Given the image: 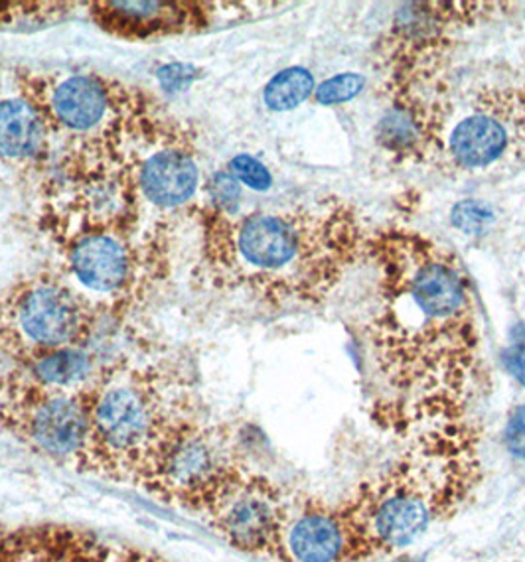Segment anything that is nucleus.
<instances>
[{
	"label": "nucleus",
	"instance_id": "1",
	"mask_svg": "<svg viewBox=\"0 0 525 562\" xmlns=\"http://www.w3.org/2000/svg\"><path fill=\"white\" fill-rule=\"evenodd\" d=\"M373 301L366 338L393 395L390 427L460 420L477 379V302L457 255L425 233L383 227L370 233Z\"/></svg>",
	"mask_w": 525,
	"mask_h": 562
},
{
	"label": "nucleus",
	"instance_id": "2",
	"mask_svg": "<svg viewBox=\"0 0 525 562\" xmlns=\"http://www.w3.org/2000/svg\"><path fill=\"white\" fill-rule=\"evenodd\" d=\"M205 277L222 291L271 306H316L366 259L370 233L340 200L235 214L210 204L198 212Z\"/></svg>",
	"mask_w": 525,
	"mask_h": 562
},
{
	"label": "nucleus",
	"instance_id": "3",
	"mask_svg": "<svg viewBox=\"0 0 525 562\" xmlns=\"http://www.w3.org/2000/svg\"><path fill=\"white\" fill-rule=\"evenodd\" d=\"M467 430L433 427L390 472L366 482L342 505L344 561L407 547L428 524L457 507L474 487L480 460Z\"/></svg>",
	"mask_w": 525,
	"mask_h": 562
},
{
	"label": "nucleus",
	"instance_id": "4",
	"mask_svg": "<svg viewBox=\"0 0 525 562\" xmlns=\"http://www.w3.org/2000/svg\"><path fill=\"white\" fill-rule=\"evenodd\" d=\"M10 76L49 140L62 145L81 175L119 168L123 150L131 153V146L143 145L165 125L141 89L103 74L16 69Z\"/></svg>",
	"mask_w": 525,
	"mask_h": 562
},
{
	"label": "nucleus",
	"instance_id": "5",
	"mask_svg": "<svg viewBox=\"0 0 525 562\" xmlns=\"http://www.w3.org/2000/svg\"><path fill=\"white\" fill-rule=\"evenodd\" d=\"M93 432L91 472L150 487L156 470L198 427L178 381L155 368L119 366L83 387Z\"/></svg>",
	"mask_w": 525,
	"mask_h": 562
},
{
	"label": "nucleus",
	"instance_id": "6",
	"mask_svg": "<svg viewBox=\"0 0 525 562\" xmlns=\"http://www.w3.org/2000/svg\"><path fill=\"white\" fill-rule=\"evenodd\" d=\"M98 306L66 277L36 272L0 294V353L26 368L64 349H83Z\"/></svg>",
	"mask_w": 525,
	"mask_h": 562
},
{
	"label": "nucleus",
	"instance_id": "7",
	"mask_svg": "<svg viewBox=\"0 0 525 562\" xmlns=\"http://www.w3.org/2000/svg\"><path fill=\"white\" fill-rule=\"evenodd\" d=\"M83 387H49L22 369L7 371L0 375V428L58 464L91 472L93 432Z\"/></svg>",
	"mask_w": 525,
	"mask_h": 562
},
{
	"label": "nucleus",
	"instance_id": "8",
	"mask_svg": "<svg viewBox=\"0 0 525 562\" xmlns=\"http://www.w3.org/2000/svg\"><path fill=\"white\" fill-rule=\"evenodd\" d=\"M200 512L208 514L217 533L235 549L289 561L284 549L289 512L281 492L267 477L232 465Z\"/></svg>",
	"mask_w": 525,
	"mask_h": 562
},
{
	"label": "nucleus",
	"instance_id": "9",
	"mask_svg": "<svg viewBox=\"0 0 525 562\" xmlns=\"http://www.w3.org/2000/svg\"><path fill=\"white\" fill-rule=\"evenodd\" d=\"M69 277L86 292L125 301L135 294L148 267L141 245L119 220L79 225L64 247Z\"/></svg>",
	"mask_w": 525,
	"mask_h": 562
},
{
	"label": "nucleus",
	"instance_id": "10",
	"mask_svg": "<svg viewBox=\"0 0 525 562\" xmlns=\"http://www.w3.org/2000/svg\"><path fill=\"white\" fill-rule=\"evenodd\" d=\"M525 93L494 91L480 99L448 135V160L460 170H482L496 165L524 138Z\"/></svg>",
	"mask_w": 525,
	"mask_h": 562
},
{
	"label": "nucleus",
	"instance_id": "11",
	"mask_svg": "<svg viewBox=\"0 0 525 562\" xmlns=\"http://www.w3.org/2000/svg\"><path fill=\"white\" fill-rule=\"evenodd\" d=\"M210 4L204 2H91L89 16L115 38L153 40L202 32L210 24Z\"/></svg>",
	"mask_w": 525,
	"mask_h": 562
},
{
	"label": "nucleus",
	"instance_id": "12",
	"mask_svg": "<svg viewBox=\"0 0 525 562\" xmlns=\"http://www.w3.org/2000/svg\"><path fill=\"white\" fill-rule=\"evenodd\" d=\"M165 126L150 138L148 153L133 160L125 172H133L136 190L148 204L176 210L194 200L200 168L188 138L166 135Z\"/></svg>",
	"mask_w": 525,
	"mask_h": 562
},
{
	"label": "nucleus",
	"instance_id": "13",
	"mask_svg": "<svg viewBox=\"0 0 525 562\" xmlns=\"http://www.w3.org/2000/svg\"><path fill=\"white\" fill-rule=\"evenodd\" d=\"M52 140L38 113L14 86L0 79V166L12 172H32L46 165Z\"/></svg>",
	"mask_w": 525,
	"mask_h": 562
},
{
	"label": "nucleus",
	"instance_id": "14",
	"mask_svg": "<svg viewBox=\"0 0 525 562\" xmlns=\"http://www.w3.org/2000/svg\"><path fill=\"white\" fill-rule=\"evenodd\" d=\"M344 544L340 517L326 505L309 502L297 519H287L284 549L289 561H344Z\"/></svg>",
	"mask_w": 525,
	"mask_h": 562
},
{
	"label": "nucleus",
	"instance_id": "15",
	"mask_svg": "<svg viewBox=\"0 0 525 562\" xmlns=\"http://www.w3.org/2000/svg\"><path fill=\"white\" fill-rule=\"evenodd\" d=\"M19 369L49 387L81 389L93 379V359L86 348L56 351Z\"/></svg>",
	"mask_w": 525,
	"mask_h": 562
},
{
	"label": "nucleus",
	"instance_id": "16",
	"mask_svg": "<svg viewBox=\"0 0 525 562\" xmlns=\"http://www.w3.org/2000/svg\"><path fill=\"white\" fill-rule=\"evenodd\" d=\"M314 89L316 88H314L311 71L294 66V68L282 69L267 83V88L262 91V99H265V105L271 111L284 113L302 105L314 93Z\"/></svg>",
	"mask_w": 525,
	"mask_h": 562
},
{
	"label": "nucleus",
	"instance_id": "17",
	"mask_svg": "<svg viewBox=\"0 0 525 562\" xmlns=\"http://www.w3.org/2000/svg\"><path fill=\"white\" fill-rule=\"evenodd\" d=\"M366 86V78L360 74H340L336 78L326 79L314 89V101L319 105H340L356 98Z\"/></svg>",
	"mask_w": 525,
	"mask_h": 562
},
{
	"label": "nucleus",
	"instance_id": "18",
	"mask_svg": "<svg viewBox=\"0 0 525 562\" xmlns=\"http://www.w3.org/2000/svg\"><path fill=\"white\" fill-rule=\"evenodd\" d=\"M230 175L234 176L237 182H242V184L252 188V190H257V192H265L272 184L269 170L257 158L249 155H239L232 158Z\"/></svg>",
	"mask_w": 525,
	"mask_h": 562
},
{
	"label": "nucleus",
	"instance_id": "19",
	"mask_svg": "<svg viewBox=\"0 0 525 562\" xmlns=\"http://www.w3.org/2000/svg\"><path fill=\"white\" fill-rule=\"evenodd\" d=\"M492 220H494V214L488 210L487 205L478 204V202L458 204L453 212V224L467 233H477Z\"/></svg>",
	"mask_w": 525,
	"mask_h": 562
},
{
	"label": "nucleus",
	"instance_id": "20",
	"mask_svg": "<svg viewBox=\"0 0 525 562\" xmlns=\"http://www.w3.org/2000/svg\"><path fill=\"white\" fill-rule=\"evenodd\" d=\"M506 447L510 454L525 458V405L512 411L506 427Z\"/></svg>",
	"mask_w": 525,
	"mask_h": 562
},
{
	"label": "nucleus",
	"instance_id": "21",
	"mask_svg": "<svg viewBox=\"0 0 525 562\" xmlns=\"http://www.w3.org/2000/svg\"><path fill=\"white\" fill-rule=\"evenodd\" d=\"M24 541L22 531H9L0 527V562H22Z\"/></svg>",
	"mask_w": 525,
	"mask_h": 562
},
{
	"label": "nucleus",
	"instance_id": "22",
	"mask_svg": "<svg viewBox=\"0 0 525 562\" xmlns=\"http://www.w3.org/2000/svg\"><path fill=\"white\" fill-rule=\"evenodd\" d=\"M504 368L512 378L517 379L525 387V344H516L504 353Z\"/></svg>",
	"mask_w": 525,
	"mask_h": 562
},
{
	"label": "nucleus",
	"instance_id": "23",
	"mask_svg": "<svg viewBox=\"0 0 525 562\" xmlns=\"http://www.w3.org/2000/svg\"><path fill=\"white\" fill-rule=\"evenodd\" d=\"M188 66H166L158 71V79L166 89H180L185 83H190V79L194 78V74H190Z\"/></svg>",
	"mask_w": 525,
	"mask_h": 562
},
{
	"label": "nucleus",
	"instance_id": "24",
	"mask_svg": "<svg viewBox=\"0 0 525 562\" xmlns=\"http://www.w3.org/2000/svg\"><path fill=\"white\" fill-rule=\"evenodd\" d=\"M111 562H165L155 554L143 553L136 549H123Z\"/></svg>",
	"mask_w": 525,
	"mask_h": 562
}]
</instances>
